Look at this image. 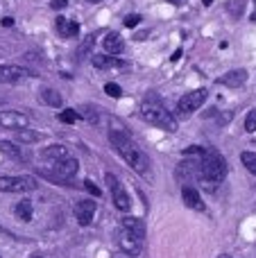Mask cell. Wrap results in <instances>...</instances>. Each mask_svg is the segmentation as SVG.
<instances>
[{
  "instance_id": "obj_1",
  "label": "cell",
  "mask_w": 256,
  "mask_h": 258,
  "mask_svg": "<svg viewBox=\"0 0 256 258\" xmlns=\"http://www.w3.org/2000/svg\"><path fill=\"white\" fill-rule=\"evenodd\" d=\"M109 141H111L113 150H116L118 154L127 161V165H130V168H134L139 174H148V168H150V165H148V156H145L143 152L134 145V141H132L125 132H120V129L109 132Z\"/></svg>"
},
{
  "instance_id": "obj_2",
  "label": "cell",
  "mask_w": 256,
  "mask_h": 258,
  "mask_svg": "<svg viewBox=\"0 0 256 258\" xmlns=\"http://www.w3.org/2000/svg\"><path fill=\"white\" fill-rule=\"evenodd\" d=\"M198 177L204 181H222L227 177V163L225 156L218 150H207L202 156L198 159Z\"/></svg>"
},
{
  "instance_id": "obj_3",
  "label": "cell",
  "mask_w": 256,
  "mask_h": 258,
  "mask_svg": "<svg viewBox=\"0 0 256 258\" xmlns=\"http://www.w3.org/2000/svg\"><path fill=\"white\" fill-rule=\"evenodd\" d=\"M77 170H80L77 159L66 156V159H61V161H52V168H41V174H43V177H48L50 181L73 183V177L77 174Z\"/></svg>"
},
{
  "instance_id": "obj_4",
  "label": "cell",
  "mask_w": 256,
  "mask_h": 258,
  "mask_svg": "<svg viewBox=\"0 0 256 258\" xmlns=\"http://www.w3.org/2000/svg\"><path fill=\"white\" fill-rule=\"evenodd\" d=\"M141 118H143V120H148L150 125L159 127V129H166V132H177V120H175V116H172L168 109L159 107V104L145 102L143 107H141Z\"/></svg>"
},
{
  "instance_id": "obj_5",
  "label": "cell",
  "mask_w": 256,
  "mask_h": 258,
  "mask_svg": "<svg viewBox=\"0 0 256 258\" xmlns=\"http://www.w3.org/2000/svg\"><path fill=\"white\" fill-rule=\"evenodd\" d=\"M39 181L34 177H0V190L3 192H30V190H36Z\"/></svg>"
},
{
  "instance_id": "obj_6",
  "label": "cell",
  "mask_w": 256,
  "mask_h": 258,
  "mask_svg": "<svg viewBox=\"0 0 256 258\" xmlns=\"http://www.w3.org/2000/svg\"><path fill=\"white\" fill-rule=\"evenodd\" d=\"M207 98H209L207 89L190 91V93H186L184 98H179V102H177V111H179L181 116H190V113H195L204 102H207Z\"/></svg>"
},
{
  "instance_id": "obj_7",
  "label": "cell",
  "mask_w": 256,
  "mask_h": 258,
  "mask_svg": "<svg viewBox=\"0 0 256 258\" xmlns=\"http://www.w3.org/2000/svg\"><path fill=\"white\" fill-rule=\"evenodd\" d=\"M104 179H107V186L109 190H111V197H113V204H116L118 211H122V213H127V211L132 209V202H130V195L125 192V188L120 186V181H118L116 174L107 172L104 174Z\"/></svg>"
},
{
  "instance_id": "obj_8",
  "label": "cell",
  "mask_w": 256,
  "mask_h": 258,
  "mask_svg": "<svg viewBox=\"0 0 256 258\" xmlns=\"http://www.w3.org/2000/svg\"><path fill=\"white\" fill-rule=\"evenodd\" d=\"M95 202L93 200H82L75 204V220L82 224V227H89L95 218Z\"/></svg>"
},
{
  "instance_id": "obj_9",
  "label": "cell",
  "mask_w": 256,
  "mask_h": 258,
  "mask_svg": "<svg viewBox=\"0 0 256 258\" xmlns=\"http://www.w3.org/2000/svg\"><path fill=\"white\" fill-rule=\"evenodd\" d=\"M120 229L125 233H130L134 240H139V242L145 240V224H143V220L132 218V215H125V218H122V222H120Z\"/></svg>"
},
{
  "instance_id": "obj_10",
  "label": "cell",
  "mask_w": 256,
  "mask_h": 258,
  "mask_svg": "<svg viewBox=\"0 0 256 258\" xmlns=\"http://www.w3.org/2000/svg\"><path fill=\"white\" fill-rule=\"evenodd\" d=\"M0 125L5 129H27L30 118L21 111H3L0 113Z\"/></svg>"
},
{
  "instance_id": "obj_11",
  "label": "cell",
  "mask_w": 256,
  "mask_h": 258,
  "mask_svg": "<svg viewBox=\"0 0 256 258\" xmlns=\"http://www.w3.org/2000/svg\"><path fill=\"white\" fill-rule=\"evenodd\" d=\"M91 61H93V66L100 68V71H109V68L125 71V68H130V63H127V61H120L118 57H111V54H93V57H91Z\"/></svg>"
},
{
  "instance_id": "obj_12",
  "label": "cell",
  "mask_w": 256,
  "mask_h": 258,
  "mask_svg": "<svg viewBox=\"0 0 256 258\" xmlns=\"http://www.w3.org/2000/svg\"><path fill=\"white\" fill-rule=\"evenodd\" d=\"M25 77V68L14 63H0V84H16Z\"/></svg>"
},
{
  "instance_id": "obj_13",
  "label": "cell",
  "mask_w": 256,
  "mask_h": 258,
  "mask_svg": "<svg viewBox=\"0 0 256 258\" xmlns=\"http://www.w3.org/2000/svg\"><path fill=\"white\" fill-rule=\"evenodd\" d=\"M245 82H247V71H243V68H238V71H229L222 77H218V84L229 86V89H238V86H243Z\"/></svg>"
},
{
  "instance_id": "obj_14",
  "label": "cell",
  "mask_w": 256,
  "mask_h": 258,
  "mask_svg": "<svg viewBox=\"0 0 256 258\" xmlns=\"http://www.w3.org/2000/svg\"><path fill=\"white\" fill-rule=\"evenodd\" d=\"M118 245H120V249L125 251V254H130V256H139L141 249H143V242L134 240V238H132L130 233H125L122 229L118 231Z\"/></svg>"
},
{
  "instance_id": "obj_15",
  "label": "cell",
  "mask_w": 256,
  "mask_h": 258,
  "mask_svg": "<svg viewBox=\"0 0 256 258\" xmlns=\"http://www.w3.org/2000/svg\"><path fill=\"white\" fill-rule=\"evenodd\" d=\"M181 200H184V204L188 206V209H193V211H204V209H207V206H204V202H202V195H200L193 186H184V188H181Z\"/></svg>"
},
{
  "instance_id": "obj_16",
  "label": "cell",
  "mask_w": 256,
  "mask_h": 258,
  "mask_svg": "<svg viewBox=\"0 0 256 258\" xmlns=\"http://www.w3.org/2000/svg\"><path fill=\"white\" fill-rule=\"evenodd\" d=\"M54 25H57V32L61 39H73V36H77V32H80V23L68 21V18H63V16H57Z\"/></svg>"
},
{
  "instance_id": "obj_17",
  "label": "cell",
  "mask_w": 256,
  "mask_h": 258,
  "mask_svg": "<svg viewBox=\"0 0 256 258\" xmlns=\"http://www.w3.org/2000/svg\"><path fill=\"white\" fill-rule=\"evenodd\" d=\"M125 50V41L120 39V34L111 32V34L104 36V52L111 54V57H118V54Z\"/></svg>"
},
{
  "instance_id": "obj_18",
  "label": "cell",
  "mask_w": 256,
  "mask_h": 258,
  "mask_svg": "<svg viewBox=\"0 0 256 258\" xmlns=\"http://www.w3.org/2000/svg\"><path fill=\"white\" fill-rule=\"evenodd\" d=\"M41 156L52 163V161H61V159H66V156H71V152H68V147H63V145H50L41 152Z\"/></svg>"
},
{
  "instance_id": "obj_19",
  "label": "cell",
  "mask_w": 256,
  "mask_h": 258,
  "mask_svg": "<svg viewBox=\"0 0 256 258\" xmlns=\"http://www.w3.org/2000/svg\"><path fill=\"white\" fill-rule=\"evenodd\" d=\"M0 152H3L5 156H9V159H14V161H23V159H25V154L21 152L18 143H12V141H3V143H0Z\"/></svg>"
},
{
  "instance_id": "obj_20",
  "label": "cell",
  "mask_w": 256,
  "mask_h": 258,
  "mask_svg": "<svg viewBox=\"0 0 256 258\" xmlns=\"http://www.w3.org/2000/svg\"><path fill=\"white\" fill-rule=\"evenodd\" d=\"M14 213H16L18 220L30 222V220H32V202L30 200H21L16 206H14Z\"/></svg>"
},
{
  "instance_id": "obj_21",
  "label": "cell",
  "mask_w": 256,
  "mask_h": 258,
  "mask_svg": "<svg viewBox=\"0 0 256 258\" xmlns=\"http://www.w3.org/2000/svg\"><path fill=\"white\" fill-rule=\"evenodd\" d=\"M41 100H43L48 107H61L63 104V98L54 89H43L41 91Z\"/></svg>"
},
{
  "instance_id": "obj_22",
  "label": "cell",
  "mask_w": 256,
  "mask_h": 258,
  "mask_svg": "<svg viewBox=\"0 0 256 258\" xmlns=\"http://www.w3.org/2000/svg\"><path fill=\"white\" fill-rule=\"evenodd\" d=\"M39 134L36 132H27V129H18L16 132V138H14V143H18V145H21V143H36L39 141Z\"/></svg>"
},
{
  "instance_id": "obj_23",
  "label": "cell",
  "mask_w": 256,
  "mask_h": 258,
  "mask_svg": "<svg viewBox=\"0 0 256 258\" xmlns=\"http://www.w3.org/2000/svg\"><path fill=\"white\" fill-rule=\"evenodd\" d=\"M240 161H243V165L249 170V172L256 174V152H243V154H240Z\"/></svg>"
},
{
  "instance_id": "obj_24",
  "label": "cell",
  "mask_w": 256,
  "mask_h": 258,
  "mask_svg": "<svg viewBox=\"0 0 256 258\" xmlns=\"http://www.w3.org/2000/svg\"><path fill=\"white\" fill-rule=\"evenodd\" d=\"M93 43H95V34H91L89 39H86L84 43L80 45V50H77V59H80V61H82V59H86V54L91 52V48H93Z\"/></svg>"
},
{
  "instance_id": "obj_25",
  "label": "cell",
  "mask_w": 256,
  "mask_h": 258,
  "mask_svg": "<svg viewBox=\"0 0 256 258\" xmlns=\"http://www.w3.org/2000/svg\"><path fill=\"white\" fill-rule=\"evenodd\" d=\"M77 118H80V113L73 111V109H63V111H59V120L66 122V125H75Z\"/></svg>"
},
{
  "instance_id": "obj_26",
  "label": "cell",
  "mask_w": 256,
  "mask_h": 258,
  "mask_svg": "<svg viewBox=\"0 0 256 258\" xmlns=\"http://www.w3.org/2000/svg\"><path fill=\"white\" fill-rule=\"evenodd\" d=\"M104 93H107L109 98H120V95H122V91H120V86H118V84H113V82H109V84H104Z\"/></svg>"
},
{
  "instance_id": "obj_27",
  "label": "cell",
  "mask_w": 256,
  "mask_h": 258,
  "mask_svg": "<svg viewBox=\"0 0 256 258\" xmlns=\"http://www.w3.org/2000/svg\"><path fill=\"white\" fill-rule=\"evenodd\" d=\"M82 116H84L89 122L98 120V113H95V109H91V104H84V107H82Z\"/></svg>"
},
{
  "instance_id": "obj_28",
  "label": "cell",
  "mask_w": 256,
  "mask_h": 258,
  "mask_svg": "<svg viewBox=\"0 0 256 258\" xmlns=\"http://www.w3.org/2000/svg\"><path fill=\"white\" fill-rule=\"evenodd\" d=\"M245 129H247L249 134L256 132V109H254V111H249L247 118H245Z\"/></svg>"
},
{
  "instance_id": "obj_29",
  "label": "cell",
  "mask_w": 256,
  "mask_h": 258,
  "mask_svg": "<svg viewBox=\"0 0 256 258\" xmlns=\"http://www.w3.org/2000/svg\"><path fill=\"white\" fill-rule=\"evenodd\" d=\"M204 152H207V150H204V147L193 145V147H186V150H184V156H198V159H200V156H202Z\"/></svg>"
},
{
  "instance_id": "obj_30",
  "label": "cell",
  "mask_w": 256,
  "mask_h": 258,
  "mask_svg": "<svg viewBox=\"0 0 256 258\" xmlns=\"http://www.w3.org/2000/svg\"><path fill=\"white\" fill-rule=\"evenodd\" d=\"M84 188L91 192V195H95V197H100V195H102V190H100V188L95 186V183L91 181V179H86V181H84Z\"/></svg>"
},
{
  "instance_id": "obj_31",
  "label": "cell",
  "mask_w": 256,
  "mask_h": 258,
  "mask_svg": "<svg viewBox=\"0 0 256 258\" xmlns=\"http://www.w3.org/2000/svg\"><path fill=\"white\" fill-rule=\"evenodd\" d=\"M139 23H141V16H139V14H132V16L125 18V27H136Z\"/></svg>"
},
{
  "instance_id": "obj_32",
  "label": "cell",
  "mask_w": 256,
  "mask_h": 258,
  "mask_svg": "<svg viewBox=\"0 0 256 258\" xmlns=\"http://www.w3.org/2000/svg\"><path fill=\"white\" fill-rule=\"evenodd\" d=\"M66 5H68V0H52V3H50V7L57 12V9H63Z\"/></svg>"
},
{
  "instance_id": "obj_33",
  "label": "cell",
  "mask_w": 256,
  "mask_h": 258,
  "mask_svg": "<svg viewBox=\"0 0 256 258\" xmlns=\"http://www.w3.org/2000/svg\"><path fill=\"white\" fill-rule=\"evenodd\" d=\"M3 25L5 27H12L14 25V18H3Z\"/></svg>"
},
{
  "instance_id": "obj_34",
  "label": "cell",
  "mask_w": 256,
  "mask_h": 258,
  "mask_svg": "<svg viewBox=\"0 0 256 258\" xmlns=\"http://www.w3.org/2000/svg\"><path fill=\"white\" fill-rule=\"evenodd\" d=\"M166 3H170V5H184L186 0H166Z\"/></svg>"
},
{
  "instance_id": "obj_35",
  "label": "cell",
  "mask_w": 256,
  "mask_h": 258,
  "mask_svg": "<svg viewBox=\"0 0 256 258\" xmlns=\"http://www.w3.org/2000/svg\"><path fill=\"white\" fill-rule=\"evenodd\" d=\"M213 3V0H202V5H204V7H209V5H211Z\"/></svg>"
},
{
  "instance_id": "obj_36",
  "label": "cell",
  "mask_w": 256,
  "mask_h": 258,
  "mask_svg": "<svg viewBox=\"0 0 256 258\" xmlns=\"http://www.w3.org/2000/svg\"><path fill=\"white\" fill-rule=\"evenodd\" d=\"M254 5H256V0H254ZM252 21L256 23V9H254V14H252Z\"/></svg>"
},
{
  "instance_id": "obj_37",
  "label": "cell",
  "mask_w": 256,
  "mask_h": 258,
  "mask_svg": "<svg viewBox=\"0 0 256 258\" xmlns=\"http://www.w3.org/2000/svg\"><path fill=\"white\" fill-rule=\"evenodd\" d=\"M30 258H43V256H41V254H34V256H30Z\"/></svg>"
},
{
  "instance_id": "obj_38",
  "label": "cell",
  "mask_w": 256,
  "mask_h": 258,
  "mask_svg": "<svg viewBox=\"0 0 256 258\" xmlns=\"http://www.w3.org/2000/svg\"><path fill=\"white\" fill-rule=\"evenodd\" d=\"M218 258H231V256H227V254H222V256H218Z\"/></svg>"
},
{
  "instance_id": "obj_39",
  "label": "cell",
  "mask_w": 256,
  "mask_h": 258,
  "mask_svg": "<svg viewBox=\"0 0 256 258\" xmlns=\"http://www.w3.org/2000/svg\"><path fill=\"white\" fill-rule=\"evenodd\" d=\"M89 3H102V0H89Z\"/></svg>"
}]
</instances>
